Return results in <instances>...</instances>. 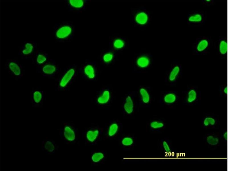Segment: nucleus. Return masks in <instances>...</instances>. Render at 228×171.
<instances>
[{
	"label": "nucleus",
	"mask_w": 228,
	"mask_h": 171,
	"mask_svg": "<svg viewBox=\"0 0 228 171\" xmlns=\"http://www.w3.org/2000/svg\"><path fill=\"white\" fill-rule=\"evenodd\" d=\"M150 87L147 85H141L138 90V101L141 104L147 105L152 101Z\"/></svg>",
	"instance_id": "obj_14"
},
{
	"label": "nucleus",
	"mask_w": 228,
	"mask_h": 171,
	"mask_svg": "<svg viewBox=\"0 0 228 171\" xmlns=\"http://www.w3.org/2000/svg\"><path fill=\"white\" fill-rule=\"evenodd\" d=\"M219 96L223 98H226L227 95V86L226 83L219 86L218 89Z\"/></svg>",
	"instance_id": "obj_27"
},
{
	"label": "nucleus",
	"mask_w": 228,
	"mask_h": 171,
	"mask_svg": "<svg viewBox=\"0 0 228 171\" xmlns=\"http://www.w3.org/2000/svg\"><path fill=\"white\" fill-rule=\"evenodd\" d=\"M182 93L181 99L183 105L192 106L200 103L201 92L198 86L188 85Z\"/></svg>",
	"instance_id": "obj_3"
},
{
	"label": "nucleus",
	"mask_w": 228,
	"mask_h": 171,
	"mask_svg": "<svg viewBox=\"0 0 228 171\" xmlns=\"http://www.w3.org/2000/svg\"><path fill=\"white\" fill-rule=\"evenodd\" d=\"M63 134L64 138L68 141H72L75 139V136L74 131L68 126L64 127Z\"/></svg>",
	"instance_id": "obj_24"
},
{
	"label": "nucleus",
	"mask_w": 228,
	"mask_h": 171,
	"mask_svg": "<svg viewBox=\"0 0 228 171\" xmlns=\"http://www.w3.org/2000/svg\"><path fill=\"white\" fill-rule=\"evenodd\" d=\"M213 44V41L210 37L201 36L197 38L192 44V54L204 55L209 53Z\"/></svg>",
	"instance_id": "obj_6"
},
{
	"label": "nucleus",
	"mask_w": 228,
	"mask_h": 171,
	"mask_svg": "<svg viewBox=\"0 0 228 171\" xmlns=\"http://www.w3.org/2000/svg\"><path fill=\"white\" fill-rule=\"evenodd\" d=\"M42 150L46 154H51L55 152L57 146L53 140L46 138L42 141Z\"/></svg>",
	"instance_id": "obj_19"
},
{
	"label": "nucleus",
	"mask_w": 228,
	"mask_h": 171,
	"mask_svg": "<svg viewBox=\"0 0 228 171\" xmlns=\"http://www.w3.org/2000/svg\"><path fill=\"white\" fill-rule=\"evenodd\" d=\"M5 68L9 74L16 80L20 79L24 74V70L23 66L16 60L8 61L6 64Z\"/></svg>",
	"instance_id": "obj_10"
},
{
	"label": "nucleus",
	"mask_w": 228,
	"mask_h": 171,
	"mask_svg": "<svg viewBox=\"0 0 228 171\" xmlns=\"http://www.w3.org/2000/svg\"><path fill=\"white\" fill-rule=\"evenodd\" d=\"M59 72L58 65L52 60H49L44 64L36 67L37 73L46 77H54L59 74Z\"/></svg>",
	"instance_id": "obj_7"
},
{
	"label": "nucleus",
	"mask_w": 228,
	"mask_h": 171,
	"mask_svg": "<svg viewBox=\"0 0 228 171\" xmlns=\"http://www.w3.org/2000/svg\"><path fill=\"white\" fill-rule=\"evenodd\" d=\"M220 136L221 139L224 141L225 142H226L227 140V132L226 130L224 129L222 132Z\"/></svg>",
	"instance_id": "obj_34"
},
{
	"label": "nucleus",
	"mask_w": 228,
	"mask_h": 171,
	"mask_svg": "<svg viewBox=\"0 0 228 171\" xmlns=\"http://www.w3.org/2000/svg\"><path fill=\"white\" fill-rule=\"evenodd\" d=\"M94 101L97 104L102 106L110 104L113 99L112 91L110 87L104 86L97 91L94 98Z\"/></svg>",
	"instance_id": "obj_8"
},
{
	"label": "nucleus",
	"mask_w": 228,
	"mask_h": 171,
	"mask_svg": "<svg viewBox=\"0 0 228 171\" xmlns=\"http://www.w3.org/2000/svg\"><path fill=\"white\" fill-rule=\"evenodd\" d=\"M115 54V51L109 49L102 52L100 56L101 63L105 65H108L112 63L114 60Z\"/></svg>",
	"instance_id": "obj_20"
},
{
	"label": "nucleus",
	"mask_w": 228,
	"mask_h": 171,
	"mask_svg": "<svg viewBox=\"0 0 228 171\" xmlns=\"http://www.w3.org/2000/svg\"><path fill=\"white\" fill-rule=\"evenodd\" d=\"M180 97L177 91H166L162 93L159 101L163 105L171 107L176 105Z\"/></svg>",
	"instance_id": "obj_11"
},
{
	"label": "nucleus",
	"mask_w": 228,
	"mask_h": 171,
	"mask_svg": "<svg viewBox=\"0 0 228 171\" xmlns=\"http://www.w3.org/2000/svg\"><path fill=\"white\" fill-rule=\"evenodd\" d=\"M25 48L22 51L23 56L28 58L29 56L32 55L34 47L32 43L28 42L25 45Z\"/></svg>",
	"instance_id": "obj_26"
},
{
	"label": "nucleus",
	"mask_w": 228,
	"mask_h": 171,
	"mask_svg": "<svg viewBox=\"0 0 228 171\" xmlns=\"http://www.w3.org/2000/svg\"><path fill=\"white\" fill-rule=\"evenodd\" d=\"M78 73L83 79L87 81L95 82L98 77V71L95 61H87L78 68Z\"/></svg>",
	"instance_id": "obj_4"
},
{
	"label": "nucleus",
	"mask_w": 228,
	"mask_h": 171,
	"mask_svg": "<svg viewBox=\"0 0 228 171\" xmlns=\"http://www.w3.org/2000/svg\"><path fill=\"white\" fill-rule=\"evenodd\" d=\"M215 47L221 59L226 58L227 54V40L226 37H221L215 42Z\"/></svg>",
	"instance_id": "obj_15"
},
{
	"label": "nucleus",
	"mask_w": 228,
	"mask_h": 171,
	"mask_svg": "<svg viewBox=\"0 0 228 171\" xmlns=\"http://www.w3.org/2000/svg\"><path fill=\"white\" fill-rule=\"evenodd\" d=\"M136 65L139 69L144 70L149 67L151 63L150 58L146 55L139 57L136 60Z\"/></svg>",
	"instance_id": "obj_21"
},
{
	"label": "nucleus",
	"mask_w": 228,
	"mask_h": 171,
	"mask_svg": "<svg viewBox=\"0 0 228 171\" xmlns=\"http://www.w3.org/2000/svg\"><path fill=\"white\" fill-rule=\"evenodd\" d=\"M78 73V65L73 64L64 68L57 78L55 90L63 91L68 90L76 80Z\"/></svg>",
	"instance_id": "obj_1"
},
{
	"label": "nucleus",
	"mask_w": 228,
	"mask_h": 171,
	"mask_svg": "<svg viewBox=\"0 0 228 171\" xmlns=\"http://www.w3.org/2000/svg\"><path fill=\"white\" fill-rule=\"evenodd\" d=\"M220 124L219 118L214 113H206L201 119V126L205 129H217Z\"/></svg>",
	"instance_id": "obj_12"
},
{
	"label": "nucleus",
	"mask_w": 228,
	"mask_h": 171,
	"mask_svg": "<svg viewBox=\"0 0 228 171\" xmlns=\"http://www.w3.org/2000/svg\"><path fill=\"white\" fill-rule=\"evenodd\" d=\"M118 129V126L116 123L112 124L110 127L108 135L110 136H112L114 135L117 132Z\"/></svg>",
	"instance_id": "obj_29"
},
{
	"label": "nucleus",
	"mask_w": 228,
	"mask_h": 171,
	"mask_svg": "<svg viewBox=\"0 0 228 171\" xmlns=\"http://www.w3.org/2000/svg\"><path fill=\"white\" fill-rule=\"evenodd\" d=\"M221 139L219 135L213 133L207 134L203 137L205 144L208 147L212 148H215L219 146Z\"/></svg>",
	"instance_id": "obj_18"
},
{
	"label": "nucleus",
	"mask_w": 228,
	"mask_h": 171,
	"mask_svg": "<svg viewBox=\"0 0 228 171\" xmlns=\"http://www.w3.org/2000/svg\"><path fill=\"white\" fill-rule=\"evenodd\" d=\"M88 2L86 0H68L66 4L70 11L80 12L85 9Z\"/></svg>",
	"instance_id": "obj_17"
},
{
	"label": "nucleus",
	"mask_w": 228,
	"mask_h": 171,
	"mask_svg": "<svg viewBox=\"0 0 228 171\" xmlns=\"http://www.w3.org/2000/svg\"><path fill=\"white\" fill-rule=\"evenodd\" d=\"M75 31V27L73 23L69 21L62 22L56 26L55 37L60 41H69L73 39Z\"/></svg>",
	"instance_id": "obj_2"
},
{
	"label": "nucleus",
	"mask_w": 228,
	"mask_h": 171,
	"mask_svg": "<svg viewBox=\"0 0 228 171\" xmlns=\"http://www.w3.org/2000/svg\"><path fill=\"white\" fill-rule=\"evenodd\" d=\"M137 93L134 92H129L125 97L123 103V107L127 114H131L133 111Z\"/></svg>",
	"instance_id": "obj_16"
},
{
	"label": "nucleus",
	"mask_w": 228,
	"mask_h": 171,
	"mask_svg": "<svg viewBox=\"0 0 228 171\" xmlns=\"http://www.w3.org/2000/svg\"><path fill=\"white\" fill-rule=\"evenodd\" d=\"M148 20L147 14L145 12H141L139 13L136 15L135 20L139 24L144 25L146 24Z\"/></svg>",
	"instance_id": "obj_25"
},
{
	"label": "nucleus",
	"mask_w": 228,
	"mask_h": 171,
	"mask_svg": "<svg viewBox=\"0 0 228 171\" xmlns=\"http://www.w3.org/2000/svg\"><path fill=\"white\" fill-rule=\"evenodd\" d=\"M98 133L99 131L97 130L94 131H89L86 135L87 139L89 141L93 142L96 139Z\"/></svg>",
	"instance_id": "obj_28"
},
{
	"label": "nucleus",
	"mask_w": 228,
	"mask_h": 171,
	"mask_svg": "<svg viewBox=\"0 0 228 171\" xmlns=\"http://www.w3.org/2000/svg\"><path fill=\"white\" fill-rule=\"evenodd\" d=\"M215 4L214 0H202L201 4L203 5L208 6H213Z\"/></svg>",
	"instance_id": "obj_33"
},
{
	"label": "nucleus",
	"mask_w": 228,
	"mask_h": 171,
	"mask_svg": "<svg viewBox=\"0 0 228 171\" xmlns=\"http://www.w3.org/2000/svg\"><path fill=\"white\" fill-rule=\"evenodd\" d=\"M49 60L47 54L39 53L37 54L36 56L35 63L37 67L44 64Z\"/></svg>",
	"instance_id": "obj_23"
},
{
	"label": "nucleus",
	"mask_w": 228,
	"mask_h": 171,
	"mask_svg": "<svg viewBox=\"0 0 228 171\" xmlns=\"http://www.w3.org/2000/svg\"><path fill=\"white\" fill-rule=\"evenodd\" d=\"M182 76L183 69L181 64L178 61H174L166 72L164 82L167 85L175 86Z\"/></svg>",
	"instance_id": "obj_5"
},
{
	"label": "nucleus",
	"mask_w": 228,
	"mask_h": 171,
	"mask_svg": "<svg viewBox=\"0 0 228 171\" xmlns=\"http://www.w3.org/2000/svg\"><path fill=\"white\" fill-rule=\"evenodd\" d=\"M122 142L123 145L125 146H128L131 145L133 143V141L130 138L125 137L123 139Z\"/></svg>",
	"instance_id": "obj_32"
},
{
	"label": "nucleus",
	"mask_w": 228,
	"mask_h": 171,
	"mask_svg": "<svg viewBox=\"0 0 228 171\" xmlns=\"http://www.w3.org/2000/svg\"><path fill=\"white\" fill-rule=\"evenodd\" d=\"M44 91L39 88H33L30 93V100L32 106L37 108L43 107L44 99Z\"/></svg>",
	"instance_id": "obj_13"
},
{
	"label": "nucleus",
	"mask_w": 228,
	"mask_h": 171,
	"mask_svg": "<svg viewBox=\"0 0 228 171\" xmlns=\"http://www.w3.org/2000/svg\"><path fill=\"white\" fill-rule=\"evenodd\" d=\"M104 156L103 153L101 152L95 153L92 156L91 159L94 162H97L103 159Z\"/></svg>",
	"instance_id": "obj_30"
},
{
	"label": "nucleus",
	"mask_w": 228,
	"mask_h": 171,
	"mask_svg": "<svg viewBox=\"0 0 228 171\" xmlns=\"http://www.w3.org/2000/svg\"><path fill=\"white\" fill-rule=\"evenodd\" d=\"M125 42L122 39L119 38L111 39L110 41V49L115 52L124 47Z\"/></svg>",
	"instance_id": "obj_22"
},
{
	"label": "nucleus",
	"mask_w": 228,
	"mask_h": 171,
	"mask_svg": "<svg viewBox=\"0 0 228 171\" xmlns=\"http://www.w3.org/2000/svg\"><path fill=\"white\" fill-rule=\"evenodd\" d=\"M163 146L164 150L166 152H169L171 150L170 147L166 141H164L163 142Z\"/></svg>",
	"instance_id": "obj_35"
},
{
	"label": "nucleus",
	"mask_w": 228,
	"mask_h": 171,
	"mask_svg": "<svg viewBox=\"0 0 228 171\" xmlns=\"http://www.w3.org/2000/svg\"><path fill=\"white\" fill-rule=\"evenodd\" d=\"M207 14L202 10H192L187 15L186 21L188 25L193 26L204 25L207 20Z\"/></svg>",
	"instance_id": "obj_9"
},
{
	"label": "nucleus",
	"mask_w": 228,
	"mask_h": 171,
	"mask_svg": "<svg viewBox=\"0 0 228 171\" xmlns=\"http://www.w3.org/2000/svg\"><path fill=\"white\" fill-rule=\"evenodd\" d=\"M164 126V124L163 123L156 121H153L150 124L151 127L155 129L161 128Z\"/></svg>",
	"instance_id": "obj_31"
}]
</instances>
